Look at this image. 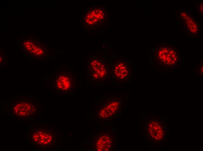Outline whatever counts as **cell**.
Wrapping results in <instances>:
<instances>
[{
    "label": "cell",
    "instance_id": "5",
    "mask_svg": "<svg viewBox=\"0 0 203 151\" xmlns=\"http://www.w3.org/2000/svg\"><path fill=\"white\" fill-rule=\"evenodd\" d=\"M32 138L34 142L40 144H47L52 141V135L47 132L38 130L34 132L32 134Z\"/></svg>",
    "mask_w": 203,
    "mask_h": 151
},
{
    "label": "cell",
    "instance_id": "7",
    "mask_svg": "<svg viewBox=\"0 0 203 151\" xmlns=\"http://www.w3.org/2000/svg\"><path fill=\"white\" fill-rule=\"evenodd\" d=\"M111 140L108 136H103L99 139L96 145L98 151L108 150L111 146Z\"/></svg>",
    "mask_w": 203,
    "mask_h": 151
},
{
    "label": "cell",
    "instance_id": "6",
    "mask_svg": "<svg viewBox=\"0 0 203 151\" xmlns=\"http://www.w3.org/2000/svg\"><path fill=\"white\" fill-rule=\"evenodd\" d=\"M129 71L126 65L121 62L115 66L113 73L117 78L122 80L127 77L129 75Z\"/></svg>",
    "mask_w": 203,
    "mask_h": 151
},
{
    "label": "cell",
    "instance_id": "1",
    "mask_svg": "<svg viewBox=\"0 0 203 151\" xmlns=\"http://www.w3.org/2000/svg\"><path fill=\"white\" fill-rule=\"evenodd\" d=\"M90 71L93 78L96 80L103 79L106 75V66L103 62L98 60L92 61L90 64Z\"/></svg>",
    "mask_w": 203,
    "mask_h": 151
},
{
    "label": "cell",
    "instance_id": "2",
    "mask_svg": "<svg viewBox=\"0 0 203 151\" xmlns=\"http://www.w3.org/2000/svg\"><path fill=\"white\" fill-rule=\"evenodd\" d=\"M36 110V107L33 104L24 101L18 103L14 107V112L20 116H26L31 115Z\"/></svg>",
    "mask_w": 203,
    "mask_h": 151
},
{
    "label": "cell",
    "instance_id": "4",
    "mask_svg": "<svg viewBox=\"0 0 203 151\" xmlns=\"http://www.w3.org/2000/svg\"><path fill=\"white\" fill-rule=\"evenodd\" d=\"M73 80L72 76L69 75L62 74L57 79L55 87L61 91H66L71 87Z\"/></svg>",
    "mask_w": 203,
    "mask_h": 151
},
{
    "label": "cell",
    "instance_id": "3",
    "mask_svg": "<svg viewBox=\"0 0 203 151\" xmlns=\"http://www.w3.org/2000/svg\"><path fill=\"white\" fill-rule=\"evenodd\" d=\"M104 15V12L102 9H93L86 14L84 20L86 24L93 25L102 20Z\"/></svg>",
    "mask_w": 203,
    "mask_h": 151
}]
</instances>
